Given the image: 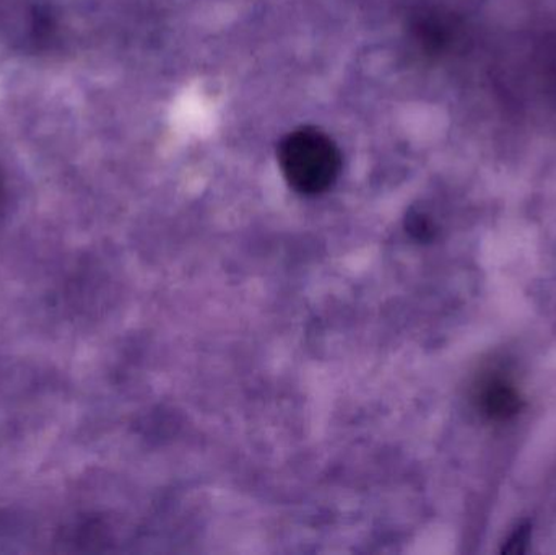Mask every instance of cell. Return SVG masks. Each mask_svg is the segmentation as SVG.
I'll return each mask as SVG.
<instances>
[{"label":"cell","instance_id":"obj_1","mask_svg":"<svg viewBox=\"0 0 556 555\" xmlns=\"http://www.w3.org/2000/svg\"><path fill=\"white\" fill-rule=\"evenodd\" d=\"M278 165L294 191L317 195L326 192L339 178L342 155L327 134L316 127H301L281 140Z\"/></svg>","mask_w":556,"mask_h":555},{"label":"cell","instance_id":"obj_2","mask_svg":"<svg viewBox=\"0 0 556 555\" xmlns=\"http://www.w3.org/2000/svg\"><path fill=\"white\" fill-rule=\"evenodd\" d=\"M476 401L482 414L492 420L513 419L522 409V398L518 388L498 374H492L480 381Z\"/></svg>","mask_w":556,"mask_h":555},{"label":"cell","instance_id":"obj_3","mask_svg":"<svg viewBox=\"0 0 556 555\" xmlns=\"http://www.w3.org/2000/svg\"><path fill=\"white\" fill-rule=\"evenodd\" d=\"M529 537H531V528H529L528 525L518 528L516 533L509 538L506 546L503 547V554H525L526 546H528L529 543Z\"/></svg>","mask_w":556,"mask_h":555}]
</instances>
